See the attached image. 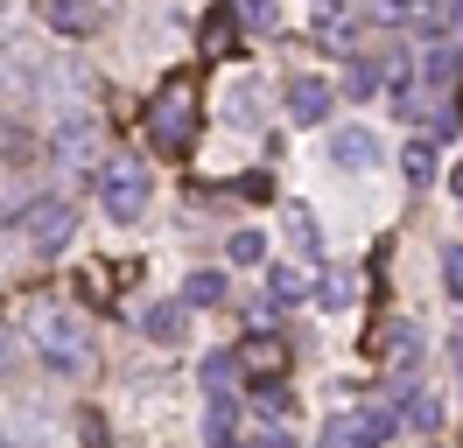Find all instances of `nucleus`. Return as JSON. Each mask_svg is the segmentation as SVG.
I'll return each mask as SVG.
<instances>
[{
	"instance_id": "f257e3e1",
	"label": "nucleus",
	"mask_w": 463,
	"mask_h": 448,
	"mask_svg": "<svg viewBox=\"0 0 463 448\" xmlns=\"http://www.w3.org/2000/svg\"><path fill=\"white\" fill-rule=\"evenodd\" d=\"M197 119H203V84H197V70L169 78L155 98H147V140H155L162 154H190Z\"/></svg>"
},
{
	"instance_id": "f03ea898",
	"label": "nucleus",
	"mask_w": 463,
	"mask_h": 448,
	"mask_svg": "<svg viewBox=\"0 0 463 448\" xmlns=\"http://www.w3.org/2000/svg\"><path fill=\"white\" fill-rule=\"evenodd\" d=\"M35 350L57 364V371H91V336L71 308H43L35 315Z\"/></svg>"
},
{
	"instance_id": "7ed1b4c3",
	"label": "nucleus",
	"mask_w": 463,
	"mask_h": 448,
	"mask_svg": "<svg viewBox=\"0 0 463 448\" xmlns=\"http://www.w3.org/2000/svg\"><path fill=\"white\" fill-rule=\"evenodd\" d=\"M99 203H106V218L113 224H134L147 210V168L141 162H99Z\"/></svg>"
},
{
	"instance_id": "20e7f679",
	"label": "nucleus",
	"mask_w": 463,
	"mask_h": 448,
	"mask_svg": "<svg viewBox=\"0 0 463 448\" xmlns=\"http://www.w3.org/2000/svg\"><path fill=\"white\" fill-rule=\"evenodd\" d=\"M232 371H239V378H253V386L281 378V371H288V336H267V330L239 336V350H232Z\"/></svg>"
},
{
	"instance_id": "39448f33",
	"label": "nucleus",
	"mask_w": 463,
	"mask_h": 448,
	"mask_svg": "<svg viewBox=\"0 0 463 448\" xmlns=\"http://www.w3.org/2000/svg\"><path fill=\"white\" fill-rule=\"evenodd\" d=\"M99 147H106V134H99V119H85V112H71L57 126V162L71 175H99Z\"/></svg>"
},
{
	"instance_id": "423d86ee",
	"label": "nucleus",
	"mask_w": 463,
	"mask_h": 448,
	"mask_svg": "<svg viewBox=\"0 0 463 448\" xmlns=\"http://www.w3.org/2000/svg\"><path fill=\"white\" fill-rule=\"evenodd\" d=\"M22 224H29V246L35 252H63V246H71V231H78V210H71L63 196H43V203L22 210Z\"/></svg>"
},
{
	"instance_id": "0eeeda50",
	"label": "nucleus",
	"mask_w": 463,
	"mask_h": 448,
	"mask_svg": "<svg viewBox=\"0 0 463 448\" xmlns=\"http://www.w3.org/2000/svg\"><path fill=\"white\" fill-rule=\"evenodd\" d=\"M281 106H288L295 126H323V119H330V106H337V84H330V78H309V70H302V78H288Z\"/></svg>"
},
{
	"instance_id": "6e6552de",
	"label": "nucleus",
	"mask_w": 463,
	"mask_h": 448,
	"mask_svg": "<svg viewBox=\"0 0 463 448\" xmlns=\"http://www.w3.org/2000/svg\"><path fill=\"white\" fill-rule=\"evenodd\" d=\"M379 154H386V147H379V134H365V126H345V134L330 140V162L337 168H379Z\"/></svg>"
},
{
	"instance_id": "1a4fd4ad",
	"label": "nucleus",
	"mask_w": 463,
	"mask_h": 448,
	"mask_svg": "<svg viewBox=\"0 0 463 448\" xmlns=\"http://www.w3.org/2000/svg\"><path fill=\"white\" fill-rule=\"evenodd\" d=\"M197 50L211 56V63H225V56L239 50V14H232V7H211V14H203V35H197Z\"/></svg>"
},
{
	"instance_id": "9d476101",
	"label": "nucleus",
	"mask_w": 463,
	"mask_h": 448,
	"mask_svg": "<svg viewBox=\"0 0 463 448\" xmlns=\"http://www.w3.org/2000/svg\"><path fill=\"white\" fill-rule=\"evenodd\" d=\"M43 14H50L57 28H71V35H85V28L99 22V7H91V0H43Z\"/></svg>"
},
{
	"instance_id": "9b49d317",
	"label": "nucleus",
	"mask_w": 463,
	"mask_h": 448,
	"mask_svg": "<svg viewBox=\"0 0 463 448\" xmlns=\"http://www.w3.org/2000/svg\"><path fill=\"white\" fill-rule=\"evenodd\" d=\"M274 294H281V302H309V294H317V274L281 259V266H274Z\"/></svg>"
},
{
	"instance_id": "f8f14e48",
	"label": "nucleus",
	"mask_w": 463,
	"mask_h": 448,
	"mask_svg": "<svg viewBox=\"0 0 463 448\" xmlns=\"http://www.w3.org/2000/svg\"><path fill=\"white\" fill-rule=\"evenodd\" d=\"M183 330H190V315H183L175 302L147 308V336H155V343H183Z\"/></svg>"
},
{
	"instance_id": "ddd939ff",
	"label": "nucleus",
	"mask_w": 463,
	"mask_h": 448,
	"mask_svg": "<svg viewBox=\"0 0 463 448\" xmlns=\"http://www.w3.org/2000/svg\"><path fill=\"white\" fill-rule=\"evenodd\" d=\"M78 302L113 308V302H119V294H113V266H85V274H78Z\"/></svg>"
},
{
	"instance_id": "4468645a",
	"label": "nucleus",
	"mask_w": 463,
	"mask_h": 448,
	"mask_svg": "<svg viewBox=\"0 0 463 448\" xmlns=\"http://www.w3.org/2000/svg\"><path fill=\"white\" fill-rule=\"evenodd\" d=\"M225 294H232L225 274H190V280H183V302H190V308H218Z\"/></svg>"
},
{
	"instance_id": "2eb2a0df",
	"label": "nucleus",
	"mask_w": 463,
	"mask_h": 448,
	"mask_svg": "<svg viewBox=\"0 0 463 448\" xmlns=\"http://www.w3.org/2000/svg\"><path fill=\"white\" fill-rule=\"evenodd\" d=\"M373 343L393 364H414V358H421V330H407V322H401V330H386V336H373Z\"/></svg>"
},
{
	"instance_id": "dca6fc26",
	"label": "nucleus",
	"mask_w": 463,
	"mask_h": 448,
	"mask_svg": "<svg viewBox=\"0 0 463 448\" xmlns=\"http://www.w3.org/2000/svg\"><path fill=\"white\" fill-rule=\"evenodd\" d=\"M401 168H407V182H435V147H429V140H407Z\"/></svg>"
},
{
	"instance_id": "f3484780",
	"label": "nucleus",
	"mask_w": 463,
	"mask_h": 448,
	"mask_svg": "<svg viewBox=\"0 0 463 448\" xmlns=\"http://www.w3.org/2000/svg\"><path fill=\"white\" fill-rule=\"evenodd\" d=\"M260 259H267L260 231H232V266H260Z\"/></svg>"
},
{
	"instance_id": "a211bd4d",
	"label": "nucleus",
	"mask_w": 463,
	"mask_h": 448,
	"mask_svg": "<svg viewBox=\"0 0 463 448\" xmlns=\"http://www.w3.org/2000/svg\"><path fill=\"white\" fill-rule=\"evenodd\" d=\"M407 420H414V427L429 434L435 420H442V399H435V392H407Z\"/></svg>"
},
{
	"instance_id": "6ab92c4d",
	"label": "nucleus",
	"mask_w": 463,
	"mask_h": 448,
	"mask_svg": "<svg viewBox=\"0 0 463 448\" xmlns=\"http://www.w3.org/2000/svg\"><path fill=\"white\" fill-rule=\"evenodd\" d=\"M232 14H239V28H274V22H281V14H274V0H239Z\"/></svg>"
},
{
	"instance_id": "aec40b11",
	"label": "nucleus",
	"mask_w": 463,
	"mask_h": 448,
	"mask_svg": "<svg viewBox=\"0 0 463 448\" xmlns=\"http://www.w3.org/2000/svg\"><path fill=\"white\" fill-rule=\"evenodd\" d=\"M0 154H7V162H29V154H35V140L22 134V126H0Z\"/></svg>"
},
{
	"instance_id": "412c9836",
	"label": "nucleus",
	"mask_w": 463,
	"mask_h": 448,
	"mask_svg": "<svg viewBox=\"0 0 463 448\" xmlns=\"http://www.w3.org/2000/svg\"><path fill=\"white\" fill-rule=\"evenodd\" d=\"M203 386H211V399H225V386H232V350L203 364Z\"/></svg>"
},
{
	"instance_id": "4be33fe9",
	"label": "nucleus",
	"mask_w": 463,
	"mask_h": 448,
	"mask_svg": "<svg viewBox=\"0 0 463 448\" xmlns=\"http://www.w3.org/2000/svg\"><path fill=\"white\" fill-rule=\"evenodd\" d=\"M288 231H295V246H302V252H317V224H309V210H302V203L288 210Z\"/></svg>"
},
{
	"instance_id": "5701e85b",
	"label": "nucleus",
	"mask_w": 463,
	"mask_h": 448,
	"mask_svg": "<svg viewBox=\"0 0 463 448\" xmlns=\"http://www.w3.org/2000/svg\"><path fill=\"white\" fill-rule=\"evenodd\" d=\"M323 448H365V442H358L351 420H330V427H323Z\"/></svg>"
},
{
	"instance_id": "b1692460",
	"label": "nucleus",
	"mask_w": 463,
	"mask_h": 448,
	"mask_svg": "<svg viewBox=\"0 0 463 448\" xmlns=\"http://www.w3.org/2000/svg\"><path fill=\"white\" fill-rule=\"evenodd\" d=\"M317 294H323V302H330V308H345V302H351V274H330V280H323V287H317Z\"/></svg>"
},
{
	"instance_id": "393cba45",
	"label": "nucleus",
	"mask_w": 463,
	"mask_h": 448,
	"mask_svg": "<svg viewBox=\"0 0 463 448\" xmlns=\"http://www.w3.org/2000/svg\"><path fill=\"white\" fill-rule=\"evenodd\" d=\"M78 427H85V442H91V448H113V434H106V420L91 414V406H85V414H78Z\"/></svg>"
},
{
	"instance_id": "a878e982",
	"label": "nucleus",
	"mask_w": 463,
	"mask_h": 448,
	"mask_svg": "<svg viewBox=\"0 0 463 448\" xmlns=\"http://www.w3.org/2000/svg\"><path fill=\"white\" fill-rule=\"evenodd\" d=\"M246 448H288V434H274V427H267V434H253Z\"/></svg>"
},
{
	"instance_id": "bb28decb",
	"label": "nucleus",
	"mask_w": 463,
	"mask_h": 448,
	"mask_svg": "<svg viewBox=\"0 0 463 448\" xmlns=\"http://www.w3.org/2000/svg\"><path fill=\"white\" fill-rule=\"evenodd\" d=\"M449 28H457V35H463V0H449Z\"/></svg>"
},
{
	"instance_id": "cd10ccee",
	"label": "nucleus",
	"mask_w": 463,
	"mask_h": 448,
	"mask_svg": "<svg viewBox=\"0 0 463 448\" xmlns=\"http://www.w3.org/2000/svg\"><path fill=\"white\" fill-rule=\"evenodd\" d=\"M386 7H393V14H414V7H421V0H386Z\"/></svg>"
},
{
	"instance_id": "c85d7f7f",
	"label": "nucleus",
	"mask_w": 463,
	"mask_h": 448,
	"mask_svg": "<svg viewBox=\"0 0 463 448\" xmlns=\"http://www.w3.org/2000/svg\"><path fill=\"white\" fill-rule=\"evenodd\" d=\"M457 196H463V162H457Z\"/></svg>"
}]
</instances>
